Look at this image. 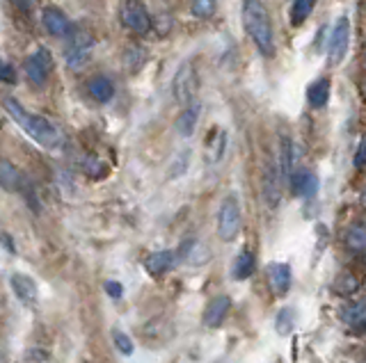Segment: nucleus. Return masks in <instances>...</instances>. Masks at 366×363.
<instances>
[{"label":"nucleus","instance_id":"e433bc0d","mask_svg":"<svg viewBox=\"0 0 366 363\" xmlns=\"http://www.w3.org/2000/svg\"><path fill=\"white\" fill-rule=\"evenodd\" d=\"M26 359H28V361H49V354H42L39 350H37V352L33 350V352H28Z\"/></svg>","mask_w":366,"mask_h":363},{"label":"nucleus","instance_id":"473e14b6","mask_svg":"<svg viewBox=\"0 0 366 363\" xmlns=\"http://www.w3.org/2000/svg\"><path fill=\"white\" fill-rule=\"evenodd\" d=\"M0 83L17 85V71H14V67L5 60H0Z\"/></svg>","mask_w":366,"mask_h":363},{"label":"nucleus","instance_id":"2eb2a0df","mask_svg":"<svg viewBox=\"0 0 366 363\" xmlns=\"http://www.w3.org/2000/svg\"><path fill=\"white\" fill-rule=\"evenodd\" d=\"M176 260V251H169V249H160V251H153L144 258V270L151 274V277H163L169 267L174 265Z\"/></svg>","mask_w":366,"mask_h":363},{"label":"nucleus","instance_id":"a211bd4d","mask_svg":"<svg viewBox=\"0 0 366 363\" xmlns=\"http://www.w3.org/2000/svg\"><path fill=\"white\" fill-rule=\"evenodd\" d=\"M10 286L19 302H23L26 306H33L37 302V283L28 274H14L10 279Z\"/></svg>","mask_w":366,"mask_h":363},{"label":"nucleus","instance_id":"f257e3e1","mask_svg":"<svg viewBox=\"0 0 366 363\" xmlns=\"http://www.w3.org/2000/svg\"><path fill=\"white\" fill-rule=\"evenodd\" d=\"M5 110H7V115L37 142V144H42L44 149H49V151H60V149H65V142H67L65 133H62L60 126L56 121H51L49 117L28 112L17 99H5Z\"/></svg>","mask_w":366,"mask_h":363},{"label":"nucleus","instance_id":"ea45409f","mask_svg":"<svg viewBox=\"0 0 366 363\" xmlns=\"http://www.w3.org/2000/svg\"><path fill=\"white\" fill-rule=\"evenodd\" d=\"M364 199H366V192H364Z\"/></svg>","mask_w":366,"mask_h":363},{"label":"nucleus","instance_id":"423d86ee","mask_svg":"<svg viewBox=\"0 0 366 363\" xmlns=\"http://www.w3.org/2000/svg\"><path fill=\"white\" fill-rule=\"evenodd\" d=\"M119 21L124 28L131 30V33H135V35L149 33L153 26L151 14L147 12V7L140 3V0H126V3L119 7Z\"/></svg>","mask_w":366,"mask_h":363},{"label":"nucleus","instance_id":"5701e85b","mask_svg":"<svg viewBox=\"0 0 366 363\" xmlns=\"http://www.w3.org/2000/svg\"><path fill=\"white\" fill-rule=\"evenodd\" d=\"M88 90L92 94V99L99 101V103H108V101L115 96V85H113V81L108 76L92 78L90 85H88Z\"/></svg>","mask_w":366,"mask_h":363},{"label":"nucleus","instance_id":"dca6fc26","mask_svg":"<svg viewBox=\"0 0 366 363\" xmlns=\"http://www.w3.org/2000/svg\"><path fill=\"white\" fill-rule=\"evenodd\" d=\"M291 192L295 196H314L318 192V178L316 174H311L307 169H298L291 174Z\"/></svg>","mask_w":366,"mask_h":363},{"label":"nucleus","instance_id":"b1692460","mask_svg":"<svg viewBox=\"0 0 366 363\" xmlns=\"http://www.w3.org/2000/svg\"><path fill=\"white\" fill-rule=\"evenodd\" d=\"M341 318L348 327L353 329H366V302H353L348 304L344 313H341Z\"/></svg>","mask_w":366,"mask_h":363},{"label":"nucleus","instance_id":"4468645a","mask_svg":"<svg viewBox=\"0 0 366 363\" xmlns=\"http://www.w3.org/2000/svg\"><path fill=\"white\" fill-rule=\"evenodd\" d=\"M0 187L7 192H23L28 187L23 174L10 160H0Z\"/></svg>","mask_w":366,"mask_h":363},{"label":"nucleus","instance_id":"aec40b11","mask_svg":"<svg viewBox=\"0 0 366 363\" xmlns=\"http://www.w3.org/2000/svg\"><path fill=\"white\" fill-rule=\"evenodd\" d=\"M254 272H256V256H254V251L243 249L236 256V260H233V267H231L233 279H236V281H245V279H250Z\"/></svg>","mask_w":366,"mask_h":363},{"label":"nucleus","instance_id":"0eeeda50","mask_svg":"<svg viewBox=\"0 0 366 363\" xmlns=\"http://www.w3.org/2000/svg\"><path fill=\"white\" fill-rule=\"evenodd\" d=\"M350 46V21L348 17H341L330 30V39H328V65L337 67L344 62L346 53Z\"/></svg>","mask_w":366,"mask_h":363},{"label":"nucleus","instance_id":"c9c22d12","mask_svg":"<svg viewBox=\"0 0 366 363\" xmlns=\"http://www.w3.org/2000/svg\"><path fill=\"white\" fill-rule=\"evenodd\" d=\"M12 3L17 5L21 12H26V14H28L30 10H33V3H35V0H12Z\"/></svg>","mask_w":366,"mask_h":363},{"label":"nucleus","instance_id":"20e7f679","mask_svg":"<svg viewBox=\"0 0 366 363\" xmlns=\"http://www.w3.org/2000/svg\"><path fill=\"white\" fill-rule=\"evenodd\" d=\"M197 71H194L192 62H183L181 67L176 69V74L172 78V96L178 105H190L194 96H197Z\"/></svg>","mask_w":366,"mask_h":363},{"label":"nucleus","instance_id":"f8f14e48","mask_svg":"<svg viewBox=\"0 0 366 363\" xmlns=\"http://www.w3.org/2000/svg\"><path fill=\"white\" fill-rule=\"evenodd\" d=\"M268 286L272 290V295H284L286 290L291 288V281H293V272H291V267L286 265V263H270L268 265Z\"/></svg>","mask_w":366,"mask_h":363},{"label":"nucleus","instance_id":"9b49d317","mask_svg":"<svg viewBox=\"0 0 366 363\" xmlns=\"http://www.w3.org/2000/svg\"><path fill=\"white\" fill-rule=\"evenodd\" d=\"M229 144V133L227 128H215L208 140L204 142V162L206 164H217L224 158Z\"/></svg>","mask_w":366,"mask_h":363},{"label":"nucleus","instance_id":"cd10ccee","mask_svg":"<svg viewBox=\"0 0 366 363\" xmlns=\"http://www.w3.org/2000/svg\"><path fill=\"white\" fill-rule=\"evenodd\" d=\"M215 7H217L215 0H192L190 12H192V17H197V19H211L215 14Z\"/></svg>","mask_w":366,"mask_h":363},{"label":"nucleus","instance_id":"7c9ffc66","mask_svg":"<svg viewBox=\"0 0 366 363\" xmlns=\"http://www.w3.org/2000/svg\"><path fill=\"white\" fill-rule=\"evenodd\" d=\"M83 171L88 174L90 178H101V176H106L108 167L101 160H97V158H85V160H83Z\"/></svg>","mask_w":366,"mask_h":363},{"label":"nucleus","instance_id":"f704fd0d","mask_svg":"<svg viewBox=\"0 0 366 363\" xmlns=\"http://www.w3.org/2000/svg\"><path fill=\"white\" fill-rule=\"evenodd\" d=\"M106 293L110 295L113 299H119L124 295V286L119 281H106Z\"/></svg>","mask_w":366,"mask_h":363},{"label":"nucleus","instance_id":"f03ea898","mask_svg":"<svg viewBox=\"0 0 366 363\" xmlns=\"http://www.w3.org/2000/svg\"><path fill=\"white\" fill-rule=\"evenodd\" d=\"M243 26L261 55H275V33H272L270 14L261 0H243Z\"/></svg>","mask_w":366,"mask_h":363},{"label":"nucleus","instance_id":"393cba45","mask_svg":"<svg viewBox=\"0 0 366 363\" xmlns=\"http://www.w3.org/2000/svg\"><path fill=\"white\" fill-rule=\"evenodd\" d=\"M190 155H192L190 149H181V151H178V153L174 155V160L169 162V171H167V176H169V178H178V176H183V174L188 171Z\"/></svg>","mask_w":366,"mask_h":363},{"label":"nucleus","instance_id":"6e6552de","mask_svg":"<svg viewBox=\"0 0 366 363\" xmlns=\"http://www.w3.org/2000/svg\"><path fill=\"white\" fill-rule=\"evenodd\" d=\"M26 76L28 81L37 85V87H44L49 83L51 78V71H53V55L49 49H37L30 58L26 60Z\"/></svg>","mask_w":366,"mask_h":363},{"label":"nucleus","instance_id":"f3484780","mask_svg":"<svg viewBox=\"0 0 366 363\" xmlns=\"http://www.w3.org/2000/svg\"><path fill=\"white\" fill-rule=\"evenodd\" d=\"M178 256L183 258V263H188V265H204L211 260V249L206 247V244H201L199 240H185L183 242V247L178 249Z\"/></svg>","mask_w":366,"mask_h":363},{"label":"nucleus","instance_id":"6ab92c4d","mask_svg":"<svg viewBox=\"0 0 366 363\" xmlns=\"http://www.w3.org/2000/svg\"><path fill=\"white\" fill-rule=\"evenodd\" d=\"M199 115H201V103L192 101L190 105L183 108V112L178 115L176 119V130L181 137H190L194 130H197V121H199Z\"/></svg>","mask_w":366,"mask_h":363},{"label":"nucleus","instance_id":"58836bf2","mask_svg":"<svg viewBox=\"0 0 366 363\" xmlns=\"http://www.w3.org/2000/svg\"><path fill=\"white\" fill-rule=\"evenodd\" d=\"M364 267H366V256H364Z\"/></svg>","mask_w":366,"mask_h":363},{"label":"nucleus","instance_id":"a878e982","mask_svg":"<svg viewBox=\"0 0 366 363\" xmlns=\"http://www.w3.org/2000/svg\"><path fill=\"white\" fill-rule=\"evenodd\" d=\"M311 10H314V0H293L291 5V23L293 26H302L307 19Z\"/></svg>","mask_w":366,"mask_h":363},{"label":"nucleus","instance_id":"4be33fe9","mask_svg":"<svg viewBox=\"0 0 366 363\" xmlns=\"http://www.w3.org/2000/svg\"><path fill=\"white\" fill-rule=\"evenodd\" d=\"M330 92H332V85H330L328 78H318V81L311 83L309 90H307L309 105L316 108V110L325 108L328 105V101H330Z\"/></svg>","mask_w":366,"mask_h":363},{"label":"nucleus","instance_id":"7ed1b4c3","mask_svg":"<svg viewBox=\"0 0 366 363\" xmlns=\"http://www.w3.org/2000/svg\"><path fill=\"white\" fill-rule=\"evenodd\" d=\"M243 226V212H240V203L236 199V194H227L217 208V235L224 242L236 240V235L240 233Z\"/></svg>","mask_w":366,"mask_h":363},{"label":"nucleus","instance_id":"ddd939ff","mask_svg":"<svg viewBox=\"0 0 366 363\" xmlns=\"http://www.w3.org/2000/svg\"><path fill=\"white\" fill-rule=\"evenodd\" d=\"M231 309V299L229 295H215L211 302L206 304V311H204V325L217 329L227 320V313Z\"/></svg>","mask_w":366,"mask_h":363},{"label":"nucleus","instance_id":"2f4dec72","mask_svg":"<svg viewBox=\"0 0 366 363\" xmlns=\"http://www.w3.org/2000/svg\"><path fill=\"white\" fill-rule=\"evenodd\" d=\"M113 341H115V347L119 350L122 354H133V350H135V345H133V341L128 338V334H124V331H119V329H115L113 331Z\"/></svg>","mask_w":366,"mask_h":363},{"label":"nucleus","instance_id":"bb28decb","mask_svg":"<svg viewBox=\"0 0 366 363\" xmlns=\"http://www.w3.org/2000/svg\"><path fill=\"white\" fill-rule=\"evenodd\" d=\"M346 244L353 251H366V228L364 226H353L346 233Z\"/></svg>","mask_w":366,"mask_h":363},{"label":"nucleus","instance_id":"412c9836","mask_svg":"<svg viewBox=\"0 0 366 363\" xmlns=\"http://www.w3.org/2000/svg\"><path fill=\"white\" fill-rule=\"evenodd\" d=\"M277 162H279V171H282L284 183H289L293 167H295V144L289 137L279 140V160Z\"/></svg>","mask_w":366,"mask_h":363},{"label":"nucleus","instance_id":"39448f33","mask_svg":"<svg viewBox=\"0 0 366 363\" xmlns=\"http://www.w3.org/2000/svg\"><path fill=\"white\" fill-rule=\"evenodd\" d=\"M94 51V37L88 30H74L65 49V62L69 69H81L90 62Z\"/></svg>","mask_w":366,"mask_h":363},{"label":"nucleus","instance_id":"c756f323","mask_svg":"<svg viewBox=\"0 0 366 363\" xmlns=\"http://www.w3.org/2000/svg\"><path fill=\"white\" fill-rule=\"evenodd\" d=\"M293 322H295V315L291 309H282L277 313V318H275V327L279 334H291L293 331Z\"/></svg>","mask_w":366,"mask_h":363},{"label":"nucleus","instance_id":"4c0bfd02","mask_svg":"<svg viewBox=\"0 0 366 363\" xmlns=\"http://www.w3.org/2000/svg\"><path fill=\"white\" fill-rule=\"evenodd\" d=\"M0 242H3V244H5V249H7V251H14V244H12V238H10V235H7V233H0Z\"/></svg>","mask_w":366,"mask_h":363},{"label":"nucleus","instance_id":"9d476101","mask_svg":"<svg viewBox=\"0 0 366 363\" xmlns=\"http://www.w3.org/2000/svg\"><path fill=\"white\" fill-rule=\"evenodd\" d=\"M42 23H44V28L49 30V35L53 37H72L74 33L72 21H69L67 14L58 10V7H44Z\"/></svg>","mask_w":366,"mask_h":363},{"label":"nucleus","instance_id":"c85d7f7f","mask_svg":"<svg viewBox=\"0 0 366 363\" xmlns=\"http://www.w3.org/2000/svg\"><path fill=\"white\" fill-rule=\"evenodd\" d=\"M144 62H147V51L144 49H140V46H131V49L126 51V67L131 71H138Z\"/></svg>","mask_w":366,"mask_h":363},{"label":"nucleus","instance_id":"72a5a7b5","mask_svg":"<svg viewBox=\"0 0 366 363\" xmlns=\"http://www.w3.org/2000/svg\"><path fill=\"white\" fill-rule=\"evenodd\" d=\"M355 167L357 169L366 167V135L360 140V146H357V151H355Z\"/></svg>","mask_w":366,"mask_h":363},{"label":"nucleus","instance_id":"1a4fd4ad","mask_svg":"<svg viewBox=\"0 0 366 363\" xmlns=\"http://www.w3.org/2000/svg\"><path fill=\"white\" fill-rule=\"evenodd\" d=\"M282 171H279V162L268 160L266 169H263V199L270 208H277L282 201Z\"/></svg>","mask_w":366,"mask_h":363}]
</instances>
